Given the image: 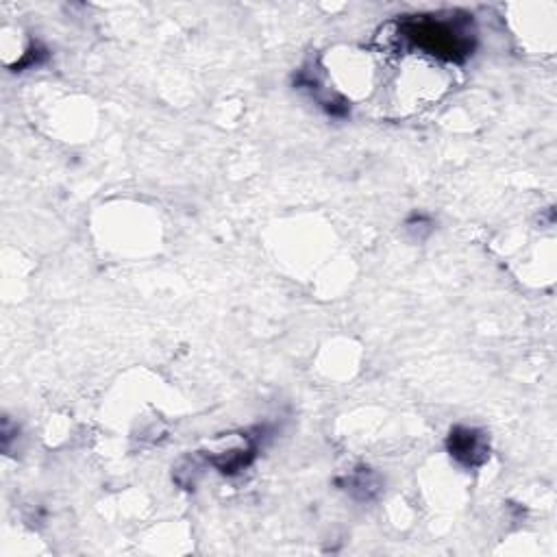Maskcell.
<instances>
[{
    "label": "cell",
    "mask_w": 557,
    "mask_h": 557,
    "mask_svg": "<svg viewBox=\"0 0 557 557\" xmlns=\"http://www.w3.org/2000/svg\"><path fill=\"white\" fill-rule=\"evenodd\" d=\"M449 447H451V455H455L457 460L468 466L479 464L486 457L484 438L477 436V433L470 429H455L451 433Z\"/></svg>",
    "instance_id": "obj_2"
},
{
    "label": "cell",
    "mask_w": 557,
    "mask_h": 557,
    "mask_svg": "<svg viewBox=\"0 0 557 557\" xmlns=\"http://www.w3.org/2000/svg\"><path fill=\"white\" fill-rule=\"evenodd\" d=\"M407 35L412 37L416 44H420L427 51H433L436 55H444L449 59H457L468 55V40L451 29L449 24L442 22H418L410 24Z\"/></svg>",
    "instance_id": "obj_1"
}]
</instances>
